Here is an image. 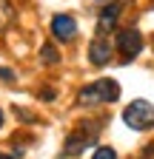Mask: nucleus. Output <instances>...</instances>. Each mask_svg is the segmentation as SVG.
Segmentation results:
<instances>
[{"instance_id":"nucleus-3","label":"nucleus","mask_w":154,"mask_h":159,"mask_svg":"<svg viewBox=\"0 0 154 159\" xmlns=\"http://www.w3.org/2000/svg\"><path fill=\"white\" fill-rule=\"evenodd\" d=\"M94 136H97V125H94V122H83L80 128H77V131L66 139L63 156H77V153H83V151L94 142Z\"/></svg>"},{"instance_id":"nucleus-4","label":"nucleus","mask_w":154,"mask_h":159,"mask_svg":"<svg viewBox=\"0 0 154 159\" xmlns=\"http://www.w3.org/2000/svg\"><path fill=\"white\" fill-rule=\"evenodd\" d=\"M117 48H120V54H123L126 60L137 57V54L143 51V34H140V31H134V29L120 31V34H117Z\"/></svg>"},{"instance_id":"nucleus-13","label":"nucleus","mask_w":154,"mask_h":159,"mask_svg":"<svg viewBox=\"0 0 154 159\" xmlns=\"http://www.w3.org/2000/svg\"><path fill=\"white\" fill-rule=\"evenodd\" d=\"M0 125H3V111H0Z\"/></svg>"},{"instance_id":"nucleus-7","label":"nucleus","mask_w":154,"mask_h":159,"mask_svg":"<svg viewBox=\"0 0 154 159\" xmlns=\"http://www.w3.org/2000/svg\"><path fill=\"white\" fill-rule=\"evenodd\" d=\"M89 60H91L94 66H106L108 60H111V46H108L106 37H97V40L89 46Z\"/></svg>"},{"instance_id":"nucleus-2","label":"nucleus","mask_w":154,"mask_h":159,"mask_svg":"<svg viewBox=\"0 0 154 159\" xmlns=\"http://www.w3.org/2000/svg\"><path fill=\"white\" fill-rule=\"evenodd\" d=\"M123 122L131 128V131H148L154 125V108L146 99H134V102L123 111Z\"/></svg>"},{"instance_id":"nucleus-1","label":"nucleus","mask_w":154,"mask_h":159,"mask_svg":"<svg viewBox=\"0 0 154 159\" xmlns=\"http://www.w3.org/2000/svg\"><path fill=\"white\" fill-rule=\"evenodd\" d=\"M117 97H120V85L114 80H97V83L86 85L77 94V102L80 105H106V102H114Z\"/></svg>"},{"instance_id":"nucleus-10","label":"nucleus","mask_w":154,"mask_h":159,"mask_svg":"<svg viewBox=\"0 0 154 159\" xmlns=\"http://www.w3.org/2000/svg\"><path fill=\"white\" fill-rule=\"evenodd\" d=\"M91 159H117V153H114L111 148H97Z\"/></svg>"},{"instance_id":"nucleus-6","label":"nucleus","mask_w":154,"mask_h":159,"mask_svg":"<svg viewBox=\"0 0 154 159\" xmlns=\"http://www.w3.org/2000/svg\"><path fill=\"white\" fill-rule=\"evenodd\" d=\"M120 3H111V6H106L103 9V14H100V20H97V37H106L114 26H117V17H120Z\"/></svg>"},{"instance_id":"nucleus-9","label":"nucleus","mask_w":154,"mask_h":159,"mask_svg":"<svg viewBox=\"0 0 154 159\" xmlns=\"http://www.w3.org/2000/svg\"><path fill=\"white\" fill-rule=\"evenodd\" d=\"M40 57H43V63H46V66H54L57 60H60V54H57V48H54V46H43Z\"/></svg>"},{"instance_id":"nucleus-11","label":"nucleus","mask_w":154,"mask_h":159,"mask_svg":"<svg viewBox=\"0 0 154 159\" xmlns=\"http://www.w3.org/2000/svg\"><path fill=\"white\" fill-rule=\"evenodd\" d=\"M0 80H6V83H14V71H9V68H0Z\"/></svg>"},{"instance_id":"nucleus-8","label":"nucleus","mask_w":154,"mask_h":159,"mask_svg":"<svg viewBox=\"0 0 154 159\" xmlns=\"http://www.w3.org/2000/svg\"><path fill=\"white\" fill-rule=\"evenodd\" d=\"M12 20H14V6L9 0H0V29H6Z\"/></svg>"},{"instance_id":"nucleus-5","label":"nucleus","mask_w":154,"mask_h":159,"mask_svg":"<svg viewBox=\"0 0 154 159\" xmlns=\"http://www.w3.org/2000/svg\"><path fill=\"white\" fill-rule=\"evenodd\" d=\"M51 31H54L57 40H74L77 23H74V17H69V14H57V17L51 20Z\"/></svg>"},{"instance_id":"nucleus-12","label":"nucleus","mask_w":154,"mask_h":159,"mask_svg":"<svg viewBox=\"0 0 154 159\" xmlns=\"http://www.w3.org/2000/svg\"><path fill=\"white\" fill-rule=\"evenodd\" d=\"M0 159H12V156H9V153H0Z\"/></svg>"}]
</instances>
